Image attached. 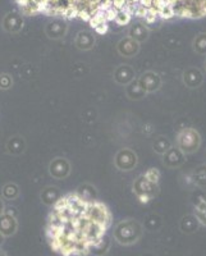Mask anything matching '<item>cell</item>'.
<instances>
[{
	"label": "cell",
	"instance_id": "6da1fadb",
	"mask_svg": "<svg viewBox=\"0 0 206 256\" xmlns=\"http://www.w3.org/2000/svg\"><path fill=\"white\" fill-rule=\"evenodd\" d=\"M91 200L78 194L62 196L50 212L46 237L50 248L62 256H86L105 238L110 226L92 218Z\"/></svg>",
	"mask_w": 206,
	"mask_h": 256
},
{
	"label": "cell",
	"instance_id": "7a4b0ae2",
	"mask_svg": "<svg viewBox=\"0 0 206 256\" xmlns=\"http://www.w3.org/2000/svg\"><path fill=\"white\" fill-rule=\"evenodd\" d=\"M141 236H142V227L132 219L118 223L114 230V238L120 244H136Z\"/></svg>",
	"mask_w": 206,
	"mask_h": 256
},
{
	"label": "cell",
	"instance_id": "3957f363",
	"mask_svg": "<svg viewBox=\"0 0 206 256\" xmlns=\"http://www.w3.org/2000/svg\"><path fill=\"white\" fill-rule=\"evenodd\" d=\"M201 136L194 128H183L177 136V148L184 154H194L200 148Z\"/></svg>",
	"mask_w": 206,
	"mask_h": 256
},
{
	"label": "cell",
	"instance_id": "277c9868",
	"mask_svg": "<svg viewBox=\"0 0 206 256\" xmlns=\"http://www.w3.org/2000/svg\"><path fill=\"white\" fill-rule=\"evenodd\" d=\"M116 168L120 170H132L137 166V155L131 148H122L116 155L114 160Z\"/></svg>",
	"mask_w": 206,
	"mask_h": 256
},
{
	"label": "cell",
	"instance_id": "5b68a950",
	"mask_svg": "<svg viewBox=\"0 0 206 256\" xmlns=\"http://www.w3.org/2000/svg\"><path fill=\"white\" fill-rule=\"evenodd\" d=\"M49 174L56 180H66L70 174V163L66 158H56L49 164Z\"/></svg>",
	"mask_w": 206,
	"mask_h": 256
},
{
	"label": "cell",
	"instance_id": "8992f818",
	"mask_svg": "<svg viewBox=\"0 0 206 256\" xmlns=\"http://www.w3.org/2000/svg\"><path fill=\"white\" fill-rule=\"evenodd\" d=\"M24 24V20L22 14L16 12H9L2 20V28L8 34H18L22 31Z\"/></svg>",
	"mask_w": 206,
	"mask_h": 256
},
{
	"label": "cell",
	"instance_id": "52a82bcc",
	"mask_svg": "<svg viewBox=\"0 0 206 256\" xmlns=\"http://www.w3.org/2000/svg\"><path fill=\"white\" fill-rule=\"evenodd\" d=\"M18 220L12 212H4L0 216V233L4 237H12L17 233Z\"/></svg>",
	"mask_w": 206,
	"mask_h": 256
},
{
	"label": "cell",
	"instance_id": "ba28073f",
	"mask_svg": "<svg viewBox=\"0 0 206 256\" xmlns=\"http://www.w3.org/2000/svg\"><path fill=\"white\" fill-rule=\"evenodd\" d=\"M140 86L146 91V92H155L162 86V78L158 73L155 72H146L138 80Z\"/></svg>",
	"mask_w": 206,
	"mask_h": 256
},
{
	"label": "cell",
	"instance_id": "9c48e42d",
	"mask_svg": "<svg viewBox=\"0 0 206 256\" xmlns=\"http://www.w3.org/2000/svg\"><path fill=\"white\" fill-rule=\"evenodd\" d=\"M134 74H136V72L131 66L122 64L114 70V81L119 84H130L131 82H134Z\"/></svg>",
	"mask_w": 206,
	"mask_h": 256
},
{
	"label": "cell",
	"instance_id": "30bf717a",
	"mask_svg": "<svg viewBox=\"0 0 206 256\" xmlns=\"http://www.w3.org/2000/svg\"><path fill=\"white\" fill-rule=\"evenodd\" d=\"M134 188L137 196L148 195L152 198L155 194H156V184H151L150 180H146V177L144 174L137 178V180L134 184Z\"/></svg>",
	"mask_w": 206,
	"mask_h": 256
},
{
	"label": "cell",
	"instance_id": "8fae6325",
	"mask_svg": "<svg viewBox=\"0 0 206 256\" xmlns=\"http://www.w3.org/2000/svg\"><path fill=\"white\" fill-rule=\"evenodd\" d=\"M184 162V152H182L178 148H170L168 152L164 154L162 163L168 168H178Z\"/></svg>",
	"mask_w": 206,
	"mask_h": 256
},
{
	"label": "cell",
	"instance_id": "7c38bea8",
	"mask_svg": "<svg viewBox=\"0 0 206 256\" xmlns=\"http://www.w3.org/2000/svg\"><path fill=\"white\" fill-rule=\"evenodd\" d=\"M204 81V76L200 70L194 67L187 68L183 72V84H186L187 88H198Z\"/></svg>",
	"mask_w": 206,
	"mask_h": 256
},
{
	"label": "cell",
	"instance_id": "4fadbf2b",
	"mask_svg": "<svg viewBox=\"0 0 206 256\" xmlns=\"http://www.w3.org/2000/svg\"><path fill=\"white\" fill-rule=\"evenodd\" d=\"M140 45L136 40L131 38H123V40L119 41L118 44V52L120 56H127V58H132L138 52Z\"/></svg>",
	"mask_w": 206,
	"mask_h": 256
},
{
	"label": "cell",
	"instance_id": "5bb4252c",
	"mask_svg": "<svg viewBox=\"0 0 206 256\" xmlns=\"http://www.w3.org/2000/svg\"><path fill=\"white\" fill-rule=\"evenodd\" d=\"M24 150H26V141L22 136H13L10 137L6 144V152L9 155H18L24 154Z\"/></svg>",
	"mask_w": 206,
	"mask_h": 256
},
{
	"label": "cell",
	"instance_id": "9a60e30c",
	"mask_svg": "<svg viewBox=\"0 0 206 256\" xmlns=\"http://www.w3.org/2000/svg\"><path fill=\"white\" fill-rule=\"evenodd\" d=\"M45 34L48 35V38H52V40H58L66 36L67 34V24L60 20H54V22H50L45 27Z\"/></svg>",
	"mask_w": 206,
	"mask_h": 256
},
{
	"label": "cell",
	"instance_id": "2e32d148",
	"mask_svg": "<svg viewBox=\"0 0 206 256\" xmlns=\"http://www.w3.org/2000/svg\"><path fill=\"white\" fill-rule=\"evenodd\" d=\"M60 198V191L56 187L52 186L45 187L40 194V198L42 201V204L48 205V206H54Z\"/></svg>",
	"mask_w": 206,
	"mask_h": 256
},
{
	"label": "cell",
	"instance_id": "e0dca14e",
	"mask_svg": "<svg viewBox=\"0 0 206 256\" xmlns=\"http://www.w3.org/2000/svg\"><path fill=\"white\" fill-rule=\"evenodd\" d=\"M74 44L80 50H90L95 45V38L91 35L90 32L82 31L76 38Z\"/></svg>",
	"mask_w": 206,
	"mask_h": 256
},
{
	"label": "cell",
	"instance_id": "ac0fdd59",
	"mask_svg": "<svg viewBox=\"0 0 206 256\" xmlns=\"http://www.w3.org/2000/svg\"><path fill=\"white\" fill-rule=\"evenodd\" d=\"M20 187H18L17 184L14 182H8L3 186L2 188V198L4 200H8V201H13V200H17L20 198Z\"/></svg>",
	"mask_w": 206,
	"mask_h": 256
},
{
	"label": "cell",
	"instance_id": "d6986e66",
	"mask_svg": "<svg viewBox=\"0 0 206 256\" xmlns=\"http://www.w3.org/2000/svg\"><path fill=\"white\" fill-rule=\"evenodd\" d=\"M126 92H127L128 98L132 100L142 99V98H145L146 94H148L142 88H141V86H140V84L137 80L128 84V88H127V90H126Z\"/></svg>",
	"mask_w": 206,
	"mask_h": 256
},
{
	"label": "cell",
	"instance_id": "ffe728a7",
	"mask_svg": "<svg viewBox=\"0 0 206 256\" xmlns=\"http://www.w3.org/2000/svg\"><path fill=\"white\" fill-rule=\"evenodd\" d=\"M170 148H172V144L166 137L160 136L158 137V138H155V141L152 142V148H154V152L160 155L166 154Z\"/></svg>",
	"mask_w": 206,
	"mask_h": 256
},
{
	"label": "cell",
	"instance_id": "44dd1931",
	"mask_svg": "<svg viewBox=\"0 0 206 256\" xmlns=\"http://www.w3.org/2000/svg\"><path fill=\"white\" fill-rule=\"evenodd\" d=\"M130 36H131V38L136 40L137 42H140V41H144L148 38V31H146V28L142 24H137L134 28L131 30Z\"/></svg>",
	"mask_w": 206,
	"mask_h": 256
},
{
	"label": "cell",
	"instance_id": "7402d4cb",
	"mask_svg": "<svg viewBox=\"0 0 206 256\" xmlns=\"http://www.w3.org/2000/svg\"><path fill=\"white\" fill-rule=\"evenodd\" d=\"M194 52L204 56L206 54V34H200L198 38L194 40Z\"/></svg>",
	"mask_w": 206,
	"mask_h": 256
},
{
	"label": "cell",
	"instance_id": "603a6c76",
	"mask_svg": "<svg viewBox=\"0 0 206 256\" xmlns=\"http://www.w3.org/2000/svg\"><path fill=\"white\" fill-rule=\"evenodd\" d=\"M194 184L198 186H206V166H200L196 169L194 173Z\"/></svg>",
	"mask_w": 206,
	"mask_h": 256
},
{
	"label": "cell",
	"instance_id": "cb8c5ba5",
	"mask_svg": "<svg viewBox=\"0 0 206 256\" xmlns=\"http://www.w3.org/2000/svg\"><path fill=\"white\" fill-rule=\"evenodd\" d=\"M13 86V78L8 73H0V90H9Z\"/></svg>",
	"mask_w": 206,
	"mask_h": 256
},
{
	"label": "cell",
	"instance_id": "d4e9b609",
	"mask_svg": "<svg viewBox=\"0 0 206 256\" xmlns=\"http://www.w3.org/2000/svg\"><path fill=\"white\" fill-rule=\"evenodd\" d=\"M146 177V180H150L151 184H158V182H159L160 180V172L158 170V169H154V168H150L148 170V172L144 174Z\"/></svg>",
	"mask_w": 206,
	"mask_h": 256
},
{
	"label": "cell",
	"instance_id": "484cf974",
	"mask_svg": "<svg viewBox=\"0 0 206 256\" xmlns=\"http://www.w3.org/2000/svg\"><path fill=\"white\" fill-rule=\"evenodd\" d=\"M174 14H176L174 8L170 6H166V8H162L159 10V16L162 18V20H169V18H172Z\"/></svg>",
	"mask_w": 206,
	"mask_h": 256
},
{
	"label": "cell",
	"instance_id": "4316f807",
	"mask_svg": "<svg viewBox=\"0 0 206 256\" xmlns=\"http://www.w3.org/2000/svg\"><path fill=\"white\" fill-rule=\"evenodd\" d=\"M130 20H131V16L119 10L118 16H116V22L119 24V26H124V24H130Z\"/></svg>",
	"mask_w": 206,
	"mask_h": 256
},
{
	"label": "cell",
	"instance_id": "83f0119b",
	"mask_svg": "<svg viewBox=\"0 0 206 256\" xmlns=\"http://www.w3.org/2000/svg\"><path fill=\"white\" fill-rule=\"evenodd\" d=\"M118 13L119 10L116 8H114V6H112L110 9H108L106 12H105V17H106L108 22H109V20H116Z\"/></svg>",
	"mask_w": 206,
	"mask_h": 256
},
{
	"label": "cell",
	"instance_id": "f1b7e54d",
	"mask_svg": "<svg viewBox=\"0 0 206 256\" xmlns=\"http://www.w3.org/2000/svg\"><path fill=\"white\" fill-rule=\"evenodd\" d=\"M148 8H146V6H141V4H138L136 8V12H134V16L138 18H146V16H148Z\"/></svg>",
	"mask_w": 206,
	"mask_h": 256
},
{
	"label": "cell",
	"instance_id": "f546056e",
	"mask_svg": "<svg viewBox=\"0 0 206 256\" xmlns=\"http://www.w3.org/2000/svg\"><path fill=\"white\" fill-rule=\"evenodd\" d=\"M78 18H81L82 20H86V22H90V20L92 18V16H91V13L88 12V9H82V10H80Z\"/></svg>",
	"mask_w": 206,
	"mask_h": 256
},
{
	"label": "cell",
	"instance_id": "4dcf8cb0",
	"mask_svg": "<svg viewBox=\"0 0 206 256\" xmlns=\"http://www.w3.org/2000/svg\"><path fill=\"white\" fill-rule=\"evenodd\" d=\"M108 30H109V26H108V24H99V26L96 27L95 31L99 34V35H105L108 32Z\"/></svg>",
	"mask_w": 206,
	"mask_h": 256
},
{
	"label": "cell",
	"instance_id": "1f68e13d",
	"mask_svg": "<svg viewBox=\"0 0 206 256\" xmlns=\"http://www.w3.org/2000/svg\"><path fill=\"white\" fill-rule=\"evenodd\" d=\"M127 2L128 0H113V6L114 8H116L118 10H122V8L126 6Z\"/></svg>",
	"mask_w": 206,
	"mask_h": 256
},
{
	"label": "cell",
	"instance_id": "d6a6232c",
	"mask_svg": "<svg viewBox=\"0 0 206 256\" xmlns=\"http://www.w3.org/2000/svg\"><path fill=\"white\" fill-rule=\"evenodd\" d=\"M145 20L148 24H154L155 20H156V17H152V16H146Z\"/></svg>",
	"mask_w": 206,
	"mask_h": 256
},
{
	"label": "cell",
	"instance_id": "836d02e7",
	"mask_svg": "<svg viewBox=\"0 0 206 256\" xmlns=\"http://www.w3.org/2000/svg\"><path fill=\"white\" fill-rule=\"evenodd\" d=\"M4 209H6V206H4V201L3 198H0V216L4 212Z\"/></svg>",
	"mask_w": 206,
	"mask_h": 256
},
{
	"label": "cell",
	"instance_id": "e575fe53",
	"mask_svg": "<svg viewBox=\"0 0 206 256\" xmlns=\"http://www.w3.org/2000/svg\"><path fill=\"white\" fill-rule=\"evenodd\" d=\"M4 238H6V237H4L3 234H2V233H0V246H2V244H4Z\"/></svg>",
	"mask_w": 206,
	"mask_h": 256
},
{
	"label": "cell",
	"instance_id": "d590c367",
	"mask_svg": "<svg viewBox=\"0 0 206 256\" xmlns=\"http://www.w3.org/2000/svg\"><path fill=\"white\" fill-rule=\"evenodd\" d=\"M0 256H6V254L4 252V251L2 250V248H0Z\"/></svg>",
	"mask_w": 206,
	"mask_h": 256
},
{
	"label": "cell",
	"instance_id": "8d00e7d4",
	"mask_svg": "<svg viewBox=\"0 0 206 256\" xmlns=\"http://www.w3.org/2000/svg\"><path fill=\"white\" fill-rule=\"evenodd\" d=\"M205 67H206V62H205Z\"/></svg>",
	"mask_w": 206,
	"mask_h": 256
}]
</instances>
